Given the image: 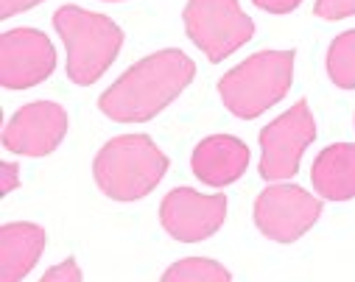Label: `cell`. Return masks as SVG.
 <instances>
[{
    "label": "cell",
    "instance_id": "8992f818",
    "mask_svg": "<svg viewBox=\"0 0 355 282\" xmlns=\"http://www.w3.org/2000/svg\"><path fill=\"white\" fill-rule=\"evenodd\" d=\"M316 140V121L308 101H297L286 115L272 121L260 132V176L277 182L291 179L300 170L302 151Z\"/></svg>",
    "mask_w": 355,
    "mask_h": 282
},
{
    "label": "cell",
    "instance_id": "3957f363",
    "mask_svg": "<svg viewBox=\"0 0 355 282\" xmlns=\"http://www.w3.org/2000/svg\"><path fill=\"white\" fill-rule=\"evenodd\" d=\"M53 26L67 48V76L78 87L96 84L121 53L123 31L104 15L70 3L53 12Z\"/></svg>",
    "mask_w": 355,
    "mask_h": 282
},
{
    "label": "cell",
    "instance_id": "e0dca14e",
    "mask_svg": "<svg viewBox=\"0 0 355 282\" xmlns=\"http://www.w3.org/2000/svg\"><path fill=\"white\" fill-rule=\"evenodd\" d=\"M42 279H45V282H56V279H62V282H81V271H78L76 260L67 257L62 265H53L51 271H45Z\"/></svg>",
    "mask_w": 355,
    "mask_h": 282
},
{
    "label": "cell",
    "instance_id": "ba28073f",
    "mask_svg": "<svg viewBox=\"0 0 355 282\" xmlns=\"http://www.w3.org/2000/svg\"><path fill=\"white\" fill-rule=\"evenodd\" d=\"M227 218V196H202L191 187H176L159 204V221L173 240L199 243L221 229Z\"/></svg>",
    "mask_w": 355,
    "mask_h": 282
},
{
    "label": "cell",
    "instance_id": "d6986e66",
    "mask_svg": "<svg viewBox=\"0 0 355 282\" xmlns=\"http://www.w3.org/2000/svg\"><path fill=\"white\" fill-rule=\"evenodd\" d=\"M37 3H42V0H0V20H9L20 12H28Z\"/></svg>",
    "mask_w": 355,
    "mask_h": 282
},
{
    "label": "cell",
    "instance_id": "9c48e42d",
    "mask_svg": "<svg viewBox=\"0 0 355 282\" xmlns=\"http://www.w3.org/2000/svg\"><path fill=\"white\" fill-rule=\"evenodd\" d=\"M56 67L51 39L37 28H15L0 39V81L6 89H28Z\"/></svg>",
    "mask_w": 355,
    "mask_h": 282
},
{
    "label": "cell",
    "instance_id": "9a60e30c",
    "mask_svg": "<svg viewBox=\"0 0 355 282\" xmlns=\"http://www.w3.org/2000/svg\"><path fill=\"white\" fill-rule=\"evenodd\" d=\"M230 276L232 274L210 257H185L162 274L165 282H227Z\"/></svg>",
    "mask_w": 355,
    "mask_h": 282
},
{
    "label": "cell",
    "instance_id": "ac0fdd59",
    "mask_svg": "<svg viewBox=\"0 0 355 282\" xmlns=\"http://www.w3.org/2000/svg\"><path fill=\"white\" fill-rule=\"evenodd\" d=\"M17 187H20V168L15 162H3L0 165V196H9Z\"/></svg>",
    "mask_w": 355,
    "mask_h": 282
},
{
    "label": "cell",
    "instance_id": "7c38bea8",
    "mask_svg": "<svg viewBox=\"0 0 355 282\" xmlns=\"http://www.w3.org/2000/svg\"><path fill=\"white\" fill-rule=\"evenodd\" d=\"M45 249V229L28 221L3 224L0 229V276L3 282L23 279Z\"/></svg>",
    "mask_w": 355,
    "mask_h": 282
},
{
    "label": "cell",
    "instance_id": "8fae6325",
    "mask_svg": "<svg viewBox=\"0 0 355 282\" xmlns=\"http://www.w3.org/2000/svg\"><path fill=\"white\" fill-rule=\"evenodd\" d=\"M191 165H193V173L205 184L224 187V184L238 182L246 173L249 148H246V143H241L232 134H213V137H205L196 146V151L191 157Z\"/></svg>",
    "mask_w": 355,
    "mask_h": 282
},
{
    "label": "cell",
    "instance_id": "6da1fadb",
    "mask_svg": "<svg viewBox=\"0 0 355 282\" xmlns=\"http://www.w3.org/2000/svg\"><path fill=\"white\" fill-rule=\"evenodd\" d=\"M196 78V62L176 51H157L132 64L104 96L98 109L118 123H143L159 115Z\"/></svg>",
    "mask_w": 355,
    "mask_h": 282
},
{
    "label": "cell",
    "instance_id": "30bf717a",
    "mask_svg": "<svg viewBox=\"0 0 355 282\" xmlns=\"http://www.w3.org/2000/svg\"><path fill=\"white\" fill-rule=\"evenodd\" d=\"M67 134V112L53 101L26 104L3 129V146L26 157H48Z\"/></svg>",
    "mask_w": 355,
    "mask_h": 282
},
{
    "label": "cell",
    "instance_id": "277c9868",
    "mask_svg": "<svg viewBox=\"0 0 355 282\" xmlns=\"http://www.w3.org/2000/svg\"><path fill=\"white\" fill-rule=\"evenodd\" d=\"M294 81V51H260L232 67L221 81L218 92L224 107L243 121L263 115L269 107L286 98Z\"/></svg>",
    "mask_w": 355,
    "mask_h": 282
},
{
    "label": "cell",
    "instance_id": "5b68a950",
    "mask_svg": "<svg viewBox=\"0 0 355 282\" xmlns=\"http://www.w3.org/2000/svg\"><path fill=\"white\" fill-rule=\"evenodd\" d=\"M182 17L191 42L216 64L232 56L254 34V23L238 0H188Z\"/></svg>",
    "mask_w": 355,
    "mask_h": 282
},
{
    "label": "cell",
    "instance_id": "4fadbf2b",
    "mask_svg": "<svg viewBox=\"0 0 355 282\" xmlns=\"http://www.w3.org/2000/svg\"><path fill=\"white\" fill-rule=\"evenodd\" d=\"M311 182L316 193L327 202L355 199V146L336 143L324 148L311 168Z\"/></svg>",
    "mask_w": 355,
    "mask_h": 282
},
{
    "label": "cell",
    "instance_id": "2e32d148",
    "mask_svg": "<svg viewBox=\"0 0 355 282\" xmlns=\"http://www.w3.org/2000/svg\"><path fill=\"white\" fill-rule=\"evenodd\" d=\"M313 15L322 20H344L355 15V0H316Z\"/></svg>",
    "mask_w": 355,
    "mask_h": 282
},
{
    "label": "cell",
    "instance_id": "5bb4252c",
    "mask_svg": "<svg viewBox=\"0 0 355 282\" xmlns=\"http://www.w3.org/2000/svg\"><path fill=\"white\" fill-rule=\"evenodd\" d=\"M327 76L341 89H355V28L333 39L327 51Z\"/></svg>",
    "mask_w": 355,
    "mask_h": 282
},
{
    "label": "cell",
    "instance_id": "52a82bcc",
    "mask_svg": "<svg viewBox=\"0 0 355 282\" xmlns=\"http://www.w3.org/2000/svg\"><path fill=\"white\" fill-rule=\"evenodd\" d=\"M322 215V202L300 184H272L254 202V227L277 243L300 240Z\"/></svg>",
    "mask_w": 355,
    "mask_h": 282
},
{
    "label": "cell",
    "instance_id": "7a4b0ae2",
    "mask_svg": "<svg viewBox=\"0 0 355 282\" xmlns=\"http://www.w3.org/2000/svg\"><path fill=\"white\" fill-rule=\"evenodd\" d=\"M168 170V157L157 148L148 134H121L110 140L96 162L93 176L115 202H137L148 196Z\"/></svg>",
    "mask_w": 355,
    "mask_h": 282
},
{
    "label": "cell",
    "instance_id": "ffe728a7",
    "mask_svg": "<svg viewBox=\"0 0 355 282\" xmlns=\"http://www.w3.org/2000/svg\"><path fill=\"white\" fill-rule=\"evenodd\" d=\"M252 3L263 12H272V15H288L302 3V0H252Z\"/></svg>",
    "mask_w": 355,
    "mask_h": 282
}]
</instances>
